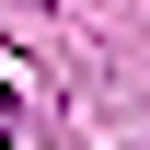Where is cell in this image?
<instances>
[{
	"mask_svg": "<svg viewBox=\"0 0 150 150\" xmlns=\"http://www.w3.org/2000/svg\"><path fill=\"white\" fill-rule=\"evenodd\" d=\"M0 150H12V93H0Z\"/></svg>",
	"mask_w": 150,
	"mask_h": 150,
	"instance_id": "cell-1",
	"label": "cell"
}]
</instances>
